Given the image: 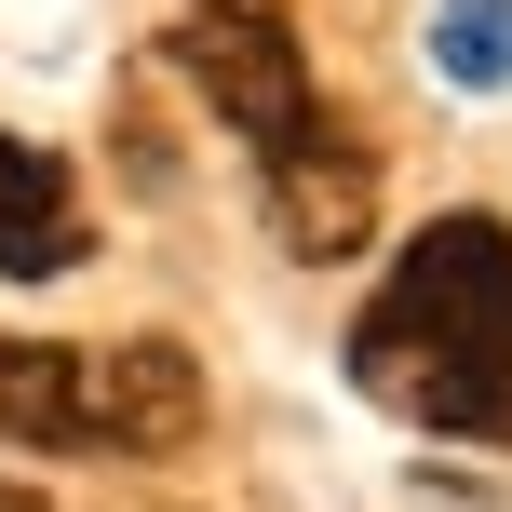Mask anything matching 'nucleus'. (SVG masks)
I'll return each mask as SVG.
<instances>
[{
	"instance_id": "1",
	"label": "nucleus",
	"mask_w": 512,
	"mask_h": 512,
	"mask_svg": "<svg viewBox=\"0 0 512 512\" xmlns=\"http://www.w3.org/2000/svg\"><path fill=\"white\" fill-rule=\"evenodd\" d=\"M351 391L445 445H512V230L432 216L351 324Z\"/></svg>"
},
{
	"instance_id": "2",
	"label": "nucleus",
	"mask_w": 512,
	"mask_h": 512,
	"mask_svg": "<svg viewBox=\"0 0 512 512\" xmlns=\"http://www.w3.org/2000/svg\"><path fill=\"white\" fill-rule=\"evenodd\" d=\"M176 68L216 95V122H230V135H256V162H270V149H297V135L324 122L297 27H283V14H256V0H189V14H176Z\"/></svg>"
},
{
	"instance_id": "3",
	"label": "nucleus",
	"mask_w": 512,
	"mask_h": 512,
	"mask_svg": "<svg viewBox=\"0 0 512 512\" xmlns=\"http://www.w3.org/2000/svg\"><path fill=\"white\" fill-rule=\"evenodd\" d=\"M270 230H283V256H351L364 230H378V162L351 149L337 122H310L297 149H270Z\"/></svg>"
},
{
	"instance_id": "4",
	"label": "nucleus",
	"mask_w": 512,
	"mask_h": 512,
	"mask_svg": "<svg viewBox=\"0 0 512 512\" xmlns=\"http://www.w3.org/2000/svg\"><path fill=\"white\" fill-rule=\"evenodd\" d=\"M189 432H203V364H189L176 337H122V351H95V445H122V459H176Z\"/></svg>"
},
{
	"instance_id": "5",
	"label": "nucleus",
	"mask_w": 512,
	"mask_h": 512,
	"mask_svg": "<svg viewBox=\"0 0 512 512\" xmlns=\"http://www.w3.org/2000/svg\"><path fill=\"white\" fill-rule=\"evenodd\" d=\"M0 432L68 459L95 445V351H54V337H0Z\"/></svg>"
},
{
	"instance_id": "6",
	"label": "nucleus",
	"mask_w": 512,
	"mask_h": 512,
	"mask_svg": "<svg viewBox=\"0 0 512 512\" xmlns=\"http://www.w3.org/2000/svg\"><path fill=\"white\" fill-rule=\"evenodd\" d=\"M0 270H14V283L81 270V203H68V162H54V149H27V135H0Z\"/></svg>"
},
{
	"instance_id": "7",
	"label": "nucleus",
	"mask_w": 512,
	"mask_h": 512,
	"mask_svg": "<svg viewBox=\"0 0 512 512\" xmlns=\"http://www.w3.org/2000/svg\"><path fill=\"white\" fill-rule=\"evenodd\" d=\"M432 68L459 95H512V0H432Z\"/></svg>"
},
{
	"instance_id": "8",
	"label": "nucleus",
	"mask_w": 512,
	"mask_h": 512,
	"mask_svg": "<svg viewBox=\"0 0 512 512\" xmlns=\"http://www.w3.org/2000/svg\"><path fill=\"white\" fill-rule=\"evenodd\" d=\"M0 512H41V499H27V486H0Z\"/></svg>"
}]
</instances>
